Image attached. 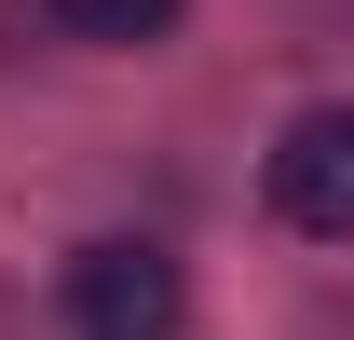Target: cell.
Listing matches in <instances>:
<instances>
[{
  "mask_svg": "<svg viewBox=\"0 0 354 340\" xmlns=\"http://www.w3.org/2000/svg\"><path fill=\"white\" fill-rule=\"evenodd\" d=\"M191 327V286H177L164 245H136V232H95L68 258V340H177Z\"/></svg>",
  "mask_w": 354,
  "mask_h": 340,
  "instance_id": "1",
  "label": "cell"
},
{
  "mask_svg": "<svg viewBox=\"0 0 354 340\" xmlns=\"http://www.w3.org/2000/svg\"><path fill=\"white\" fill-rule=\"evenodd\" d=\"M272 218L313 245H354V109H300L272 136Z\"/></svg>",
  "mask_w": 354,
  "mask_h": 340,
  "instance_id": "2",
  "label": "cell"
},
{
  "mask_svg": "<svg viewBox=\"0 0 354 340\" xmlns=\"http://www.w3.org/2000/svg\"><path fill=\"white\" fill-rule=\"evenodd\" d=\"M68 41H164L177 28V0H41Z\"/></svg>",
  "mask_w": 354,
  "mask_h": 340,
  "instance_id": "3",
  "label": "cell"
}]
</instances>
